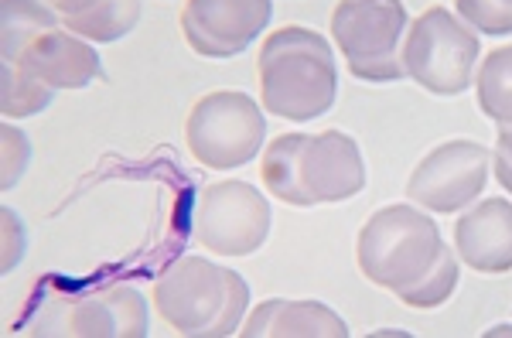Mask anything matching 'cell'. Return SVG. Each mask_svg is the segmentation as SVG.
I'll list each match as a JSON object with an SVG mask.
<instances>
[{
  "instance_id": "cell-14",
  "label": "cell",
  "mask_w": 512,
  "mask_h": 338,
  "mask_svg": "<svg viewBox=\"0 0 512 338\" xmlns=\"http://www.w3.org/2000/svg\"><path fill=\"white\" fill-rule=\"evenodd\" d=\"M69 335H123V338H144L147 335V304L134 287H103L72 304Z\"/></svg>"
},
{
  "instance_id": "cell-21",
  "label": "cell",
  "mask_w": 512,
  "mask_h": 338,
  "mask_svg": "<svg viewBox=\"0 0 512 338\" xmlns=\"http://www.w3.org/2000/svg\"><path fill=\"white\" fill-rule=\"evenodd\" d=\"M454 7L478 35H512V0H454Z\"/></svg>"
},
{
  "instance_id": "cell-7",
  "label": "cell",
  "mask_w": 512,
  "mask_h": 338,
  "mask_svg": "<svg viewBox=\"0 0 512 338\" xmlns=\"http://www.w3.org/2000/svg\"><path fill=\"white\" fill-rule=\"evenodd\" d=\"M195 243L219 257H250L270 236V202L250 181H216L198 195Z\"/></svg>"
},
{
  "instance_id": "cell-15",
  "label": "cell",
  "mask_w": 512,
  "mask_h": 338,
  "mask_svg": "<svg viewBox=\"0 0 512 338\" xmlns=\"http://www.w3.org/2000/svg\"><path fill=\"white\" fill-rule=\"evenodd\" d=\"M55 28H62V14L48 0H0L4 62H18L31 41Z\"/></svg>"
},
{
  "instance_id": "cell-19",
  "label": "cell",
  "mask_w": 512,
  "mask_h": 338,
  "mask_svg": "<svg viewBox=\"0 0 512 338\" xmlns=\"http://www.w3.org/2000/svg\"><path fill=\"white\" fill-rule=\"evenodd\" d=\"M0 82H4V86H0V113H4L7 120L35 117V113H41L52 103V93H55V89H48L45 82L28 76V72L14 62H4V79Z\"/></svg>"
},
{
  "instance_id": "cell-24",
  "label": "cell",
  "mask_w": 512,
  "mask_h": 338,
  "mask_svg": "<svg viewBox=\"0 0 512 338\" xmlns=\"http://www.w3.org/2000/svg\"><path fill=\"white\" fill-rule=\"evenodd\" d=\"M48 4H52L62 18H72V14H82V11H89V7H96L99 0H48Z\"/></svg>"
},
{
  "instance_id": "cell-22",
  "label": "cell",
  "mask_w": 512,
  "mask_h": 338,
  "mask_svg": "<svg viewBox=\"0 0 512 338\" xmlns=\"http://www.w3.org/2000/svg\"><path fill=\"white\" fill-rule=\"evenodd\" d=\"M0 168H4V175H0V188H14L18 185V178L28 171V161H31V140L28 134H21L18 127H11V123H4V130H0Z\"/></svg>"
},
{
  "instance_id": "cell-4",
  "label": "cell",
  "mask_w": 512,
  "mask_h": 338,
  "mask_svg": "<svg viewBox=\"0 0 512 338\" xmlns=\"http://www.w3.org/2000/svg\"><path fill=\"white\" fill-rule=\"evenodd\" d=\"M482 55L478 31L468 28L448 7H427L410 24L400 45L407 76L434 96H461L475 82V62Z\"/></svg>"
},
{
  "instance_id": "cell-5",
  "label": "cell",
  "mask_w": 512,
  "mask_h": 338,
  "mask_svg": "<svg viewBox=\"0 0 512 338\" xmlns=\"http://www.w3.org/2000/svg\"><path fill=\"white\" fill-rule=\"evenodd\" d=\"M407 28L403 0H338L332 11V38L349 59V72L362 82H396L407 76L400 59Z\"/></svg>"
},
{
  "instance_id": "cell-2",
  "label": "cell",
  "mask_w": 512,
  "mask_h": 338,
  "mask_svg": "<svg viewBox=\"0 0 512 338\" xmlns=\"http://www.w3.org/2000/svg\"><path fill=\"white\" fill-rule=\"evenodd\" d=\"M158 318L178 335H239L250 311V284L229 267L205 257H181L154 284Z\"/></svg>"
},
{
  "instance_id": "cell-18",
  "label": "cell",
  "mask_w": 512,
  "mask_h": 338,
  "mask_svg": "<svg viewBox=\"0 0 512 338\" xmlns=\"http://www.w3.org/2000/svg\"><path fill=\"white\" fill-rule=\"evenodd\" d=\"M475 100L489 120L512 123V45H502L482 59L475 72Z\"/></svg>"
},
{
  "instance_id": "cell-9",
  "label": "cell",
  "mask_w": 512,
  "mask_h": 338,
  "mask_svg": "<svg viewBox=\"0 0 512 338\" xmlns=\"http://www.w3.org/2000/svg\"><path fill=\"white\" fill-rule=\"evenodd\" d=\"M270 18V0H185L181 31L202 59H233L267 31Z\"/></svg>"
},
{
  "instance_id": "cell-25",
  "label": "cell",
  "mask_w": 512,
  "mask_h": 338,
  "mask_svg": "<svg viewBox=\"0 0 512 338\" xmlns=\"http://www.w3.org/2000/svg\"><path fill=\"white\" fill-rule=\"evenodd\" d=\"M492 171H495V178H499V185L512 195V161L492 151Z\"/></svg>"
},
{
  "instance_id": "cell-11",
  "label": "cell",
  "mask_w": 512,
  "mask_h": 338,
  "mask_svg": "<svg viewBox=\"0 0 512 338\" xmlns=\"http://www.w3.org/2000/svg\"><path fill=\"white\" fill-rule=\"evenodd\" d=\"M458 260L478 274H509L512 270V202L482 199L454 222Z\"/></svg>"
},
{
  "instance_id": "cell-17",
  "label": "cell",
  "mask_w": 512,
  "mask_h": 338,
  "mask_svg": "<svg viewBox=\"0 0 512 338\" xmlns=\"http://www.w3.org/2000/svg\"><path fill=\"white\" fill-rule=\"evenodd\" d=\"M137 21H140V0H99L89 11L62 18V28L93 41V45H110V41L130 35L137 28Z\"/></svg>"
},
{
  "instance_id": "cell-6",
  "label": "cell",
  "mask_w": 512,
  "mask_h": 338,
  "mask_svg": "<svg viewBox=\"0 0 512 338\" xmlns=\"http://www.w3.org/2000/svg\"><path fill=\"white\" fill-rule=\"evenodd\" d=\"M267 140L263 106L246 93L219 89L202 96L185 120V144L198 164L212 171H233L250 164Z\"/></svg>"
},
{
  "instance_id": "cell-13",
  "label": "cell",
  "mask_w": 512,
  "mask_h": 338,
  "mask_svg": "<svg viewBox=\"0 0 512 338\" xmlns=\"http://www.w3.org/2000/svg\"><path fill=\"white\" fill-rule=\"evenodd\" d=\"M243 338H260V335H274V338H345L349 325L342 321L338 311H332L321 301H284V298H270L263 304H256L250 315L239 325Z\"/></svg>"
},
{
  "instance_id": "cell-1",
  "label": "cell",
  "mask_w": 512,
  "mask_h": 338,
  "mask_svg": "<svg viewBox=\"0 0 512 338\" xmlns=\"http://www.w3.org/2000/svg\"><path fill=\"white\" fill-rule=\"evenodd\" d=\"M260 106L280 120L308 123L332 110L338 69L325 35L301 24L270 31L256 59Z\"/></svg>"
},
{
  "instance_id": "cell-23",
  "label": "cell",
  "mask_w": 512,
  "mask_h": 338,
  "mask_svg": "<svg viewBox=\"0 0 512 338\" xmlns=\"http://www.w3.org/2000/svg\"><path fill=\"white\" fill-rule=\"evenodd\" d=\"M0 219H4V260H0V270L4 274H11L14 267L21 263V257H24V243H28V236H24V222H21V216L14 209H7L4 205V212H0Z\"/></svg>"
},
{
  "instance_id": "cell-12",
  "label": "cell",
  "mask_w": 512,
  "mask_h": 338,
  "mask_svg": "<svg viewBox=\"0 0 512 338\" xmlns=\"http://www.w3.org/2000/svg\"><path fill=\"white\" fill-rule=\"evenodd\" d=\"M14 65H21L28 76L45 82L48 89H86L103 72L93 41L72 35L69 28L38 35Z\"/></svg>"
},
{
  "instance_id": "cell-27",
  "label": "cell",
  "mask_w": 512,
  "mask_h": 338,
  "mask_svg": "<svg viewBox=\"0 0 512 338\" xmlns=\"http://www.w3.org/2000/svg\"><path fill=\"white\" fill-rule=\"evenodd\" d=\"M489 335H512V325H499V328H492Z\"/></svg>"
},
{
  "instance_id": "cell-8",
  "label": "cell",
  "mask_w": 512,
  "mask_h": 338,
  "mask_svg": "<svg viewBox=\"0 0 512 338\" xmlns=\"http://www.w3.org/2000/svg\"><path fill=\"white\" fill-rule=\"evenodd\" d=\"M492 175V151L478 140H444L424 154L407 181L410 202L437 216H454L485 195Z\"/></svg>"
},
{
  "instance_id": "cell-16",
  "label": "cell",
  "mask_w": 512,
  "mask_h": 338,
  "mask_svg": "<svg viewBox=\"0 0 512 338\" xmlns=\"http://www.w3.org/2000/svg\"><path fill=\"white\" fill-rule=\"evenodd\" d=\"M301 147L304 134H280L270 140L260 161V178L274 199H280L284 205H297V209H308L301 192Z\"/></svg>"
},
{
  "instance_id": "cell-26",
  "label": "cell",
  "mask_w": 512,
  "mask_h": 338,
  "mask_svg": "<svg viewBox=\"0 0 512 338\" xmlns=\"http://www.w3.org/2000/svg\"><path fill=\"white\" fill-rule=\"evenodd\" d=\"M495 154L512 161V123H502L499 134H495Z\"/></svg>"
},
{
  "instance_id": "cell-3",
  "label": "cell",
  "mask_w": 512,
  "mask_h": 338,
  "mask_svg": "<svg viewBox=\"0 0 512 338\" xmlns=\"http://www.w3.org/2000/svg\"><path fill=\"white\" fill-rule=\"evenodd\" d=\"M441 229L414 205H386L369 216L355 239V260L369 284L400 294L441 257Z\"/></svg>"
},
{
  "instance_id": "cell-10",
  "label": "cell",
  "mask_w": 512,
  "mask_h": 338,
  "mask_svg": "<svg viewBox=\"0 0 512 338\" xmlns=\"http://www.w3.org/2000/svg\"><path fill=\"white\" fill-rule=\"evenodd\" d=\"M366 185V164L359 144L342 130L304 134L301 147V192L311 205L349 202Z\"/></svg>"
},
{
  "instance_id": "cell-20",
  "label": "cell",
  "mask_w": 512,
  "mask_h": 338,
  "mask_svg": "<svg viewBox=\"0 0 512 338\" xmlns=\"http://www.w3.org/2000/svg\"><path fill=\"white\" fill-rule=\"evenodd\" d=\"M458 277H461L458 274V250L441 246V257L434 260V267L427 270L417 284L403 287L396 298L403 304H410V308H441V304L454 294V287H458Z\"/></svg>"
}]
</instances>
